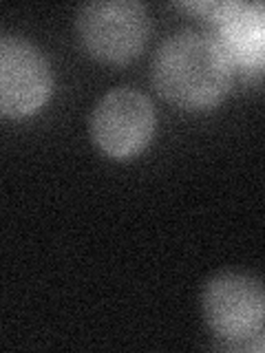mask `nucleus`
<instances>
[{
	"instance_id": "obj_1",
	"label": "nucleus",
	"mask_w": 265,
	"mask_h": 353,
	"mask_svg": "<svg viewBox=\"0 0 265 353\" xmlns=\"http://www.w3.org/2000/svg\"><path fill=\"white\" fill-rule=\"evenodd\" d=\"M150 77L170 104L184 110H206L217 106L230 91L232 64L217 38L186 29L157 47Z\"/></svg>"
},
{
	"instance_id": "obj_2",
	"label": "nucleus",
	"mask_w": 265,
	"mask_h": 353,
	"mask_svg": "<svg viewBox=\"0 0 265 353\" xmlns=\"http://www.w3.org/2000/svg\"><path fill=\"white\" fill-rule=\"evenodd\" d=\"M84 49L102 62L121 64L137 58L150 33L148 11L135 0H97L77 11Z\"/></svg>"
},
{
	"instance_id": "obj_3",
	"label": "nucleus",
	"mask_w": 265,
	"mask_h": 353,
	"mask_svg": "<svg viewBox=\"0 0 265 353\" xmlns=\"http://www.w3.org/2000/svg\"><path fill=\"white\" fill-rule=\"evenodd\" d=\"M155 132V108L141 91L119 86L99 97L91 113L95 146L113 159H128L148 146Z\"/></svg>"
},
{
	"instance_id": "obj_4",
	"label": "nucleus",
	"mask_w": 265,
	"mask_h": 353,
	"mask_svg": "<svg viewBox=\"0 0 265 353\" xmlns=\"http://www.w3.org/2000/svg\"><path fill=\"white\" fill-rule=\"evenodd\" d=\"M204 318L219 338L241 342L252 338L265 320V290L254 276L224 272L213 276L202 296Z\"/></svg>"
},
{
	"instance_id": "obj_5",
	"label": "nucleus",
	"mask_w": 265,
	"mask_h": 353,
	"mask_svg": "<svg viewBox=\"0 0 265 353\" xmlns=\"http://www.w3.org/2000/svg\"><path fill=\"white\" fill-rule=\"evenodd\" d=\"M51 93V71L44 55L18 36L0 40V110L27 117L44 106Z\"/></svg>"
},
{
	"instance_id": "obj_6",
	"label": "nucleus",
	"mask_w": 265,
	"mask_h": 353,
	"mask_svg": "<svg viewBox=\"0 0 265 353\" xmlns=\"http://www.w3.org/2000/svg\"><path fill=\"white\" fill-rule=\"evenodd\" d=\"M217 25V42L230 64L246 71L265 69V3H184Z\"/></svg>"
}]
</instances>
